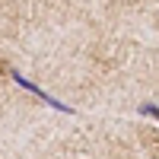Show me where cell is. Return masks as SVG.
<instances>
[{
	"label": "cell",
	"mask_w": 159,
	"mask_h": 159,
	"mask_svg": "<svg viewBox=\"0 0 159 159\" xmlns=\"http://www.w3.org/2000/svg\"><path fill=\"white\" fill-rule=\"evenodd\" d=\"M140 111L147 115V118H156V121H159V105H143Z\"/></svg>",
	"instance_id": "1"
}]
</instances>
